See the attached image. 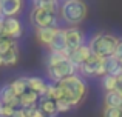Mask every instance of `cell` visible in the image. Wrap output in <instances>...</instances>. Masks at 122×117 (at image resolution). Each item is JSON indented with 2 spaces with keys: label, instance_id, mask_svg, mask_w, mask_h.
<instances>
[{
  "label": "cell",
  "instance_id": "1",
  "mask_svg": "<svg viewBox=\"0 0 122 117\" xmlns=\"http://www.w3.org/2000/svg\"><path fill=\"white\" fill-rule=\"evenodd\" d=\"M86 94V85L81 75L74 74L54 85L53 100H66L71 106H77Z\"/></svg>",
  "mask_w": 122,
  "mask_h": 117
},
{
  "label": "cell",
  "instance_id": "2",
  "mask_svg": "<svg viewBox=\"0 0 122 117\" xmlns=\"http://www.w3.org/2000/svg\"><path fill=\"white\" fill-rule=\"evenodd\" d=\"M88 8L83 0H65L60 6V17L70 26H77L86 19Z\"/></svg>",
  "mask_w": 122,
  "mask_h": 117
},
{
  "label": "cell",
  "instance_id": "3",
  "mask_svg": "<svg viewBox=\"0 0 122 117\" xmlns=\"http://www.w3.org/2000/svg\"><path fill=\"white\" fill-rule=\"evenodd\" d=\"M119 42V39L108 33H99L94 34V36L90 39V49H91L93 56H97V57L107 59L111 57L114 54V49H116V45Z\"/></svg>",
  "mask_w": 122,
  "mask_h": 117
},
{
  "label": "cell",
  "instance_id": "4",
  "mask_svg": "<svg viewBox=\"0 0 122 117\" xmlns=\"http://www.w3.org/2000/svg\"><path fill=\"white\" fill-rule=\"evenodd\" d=\"M48 77L51 79V80L54 82H62L63 79L66 77H71V75H74L76 72H77V68L74 66V63L71 62L70 59L63 60V62L57 63V65H53V66H48Z\"/></svg>",
  "mask_w": 122,
  "mask_h": 117
},
{
  "label": "cell",
  "instance_id": "5",
  "mask_svg": "<svg viewBox=\"0 0 122 117\" xmlns=\"http://www.w3.org/2000/svg\"><path fill=\"white\" fill-rule=\"evenodd\" d=\"M31 22L33 25L39 29V28H48V26H57V12L54 11H46V9H37L34 8L31 11Z\"/></svg>",
  "mask_w": 122,
  "mask_h": 117
},
{
  "label": "cell",
  "instance_id": "6",
  "mask_svg": "<svg viewBox=\"0 0 122 117\" xmlns=\"http://www.w3.org/2000/svg\"><path fill=\"white\" fill-rule=\"evenodd\" d=\"M77 71L85 77H94V75H102L104 77L107 74V71H105V59L97 57V56H91Z\"/></svg>",
  "mask_w": 122,
  "mask_h": 117
},
{
  "label": "cell",
  "instance_id": "7",
  "mask_svg": "<svg viewBox=\"0 0 122 117\" xmlns=\"http://www.w3.org/2000/svg\"><path fill=\"white\" fill-rule=\"evenodd\" d=\"M65 36H66V46H68L70 54H71L73 51H76L77 48H81V46L85 45V43H83V40H85L83 33L79 29L77 26L66 28L65 29Z\"/></svg>",
  "mask_w": 122,
  "mask_h": 117
},
{
  "label": "cell",
  "instance_id": "8",
  "mask_svg": "<svg viewBox=\"0 0 122 117\" xmlns=\"http://www.w3.org/2000/svg\"><path fill=\"white\" fill-rule=\"evenodd\" d=\"M20 36H22V23L19 22V19H15V17L5 19L2 37H8V39L15 40V39H19Z\"/></svg>",
  "mask_w": 122,
  "mask_h": 117
},
{
  "label": "cell",
  "instance_id": "9",
  "mask_svg": "<svg viewBox=\"0 0 122 117\" xmlns=\"http://www.w3.org/2000/svg\"><path fill=\"white\" fill-rule=\"evenodd\" d=\"M50 51L51 52H63L70 57V51H68V46H66V36H65V29L59 28L54 36V39L51 40L50 43Z\"/></svg>",
  "mask_w": 122,
  "mask_h": 117
},
{
  "label": "cell",
  "instance_id": "10",
  "mask_svg": "<svg viewBox=\"0 0 122 117\" xmlns=\"http://www.w3.org/2000/svg\"><path fill=\"white\" fill-rule=\"evenodd\" d=\"M2 2V14L5 19L15 17L23 8V0H0Z\"/></svg>",
  "mask_w": 122,
  "mask_h": 117
},
{
  "label": "cell",
  "instance_id": "11",
  "mask_svg": "<svg viewBox=\"0 0 122 117\" xmlns=\"http://www.w3.org/2000/svg\"><path fill=\"white\" fill-rule=\"evenodd\" d=\"M91 56H93V52H91V49H90V46L88 45H83V46L77 48L76 51H73L71 54H70V60H71V62L74 63V66L79 69L83 63L86 62V60L91 57Z\"/></svg>",
  "mask_w": 122,
  "mask_h": 117
},
{
  "label": "cell",
  "instance_id": "12",
  "mask_svg": "<svg viewBox=\"0 0 122 117\" xmlns=\"http://www.w3.org/2000/svg\"><path fill=\"white\" fill-rule=\"evenodd\" d=\"M57 29H59V28H54V26L39 28V29H37V40H39L42 45L50 46L51 40L54 39V36H56V33H57Z\"/></svg>",
  "mask_w": 122,
  "mask_h": 117
},
{
  "label": "cell",
  "instance_id": "13",
  "mask_svg": "<svg viewBox=\"0 0 122 117\" xmlns=\"http://www.w3.org/2000/svg\"><path fill=\"white\" fill-rule=\"evenodd\" d=\"M104 103L105 106H110V108H122V94H119L116 89L108 91L105 93Z\"/></svg>",
  "mask_w": 122,
  "mask_h": 117
},
{
  "label": "cell",
  "instance_id": "14",
  "mask_svg": "<svg viewBox=\"0 0 122 117\" xmlns=\"http://www.w3.org/2000/svg\"><path fill=\"white\" fill-rule=\"evenodd\" d=\"M39 108L42 109V112H43L46 117H56L57 114H59V112H57L56 102H54V100H50V99H43V97H40Z\"/></svg>",
  "mask_w": 122,
  "mask_h": 117
},
{
  "label": "cell",
  "instance_id": "15",
  "mask_svg": "<svg viewBox=\"0 0 122 117\" xmlns=\"http://www.w3.org/2000/svg\"><path fill=\"white\" fill-rule=\"evenodd\" d=\"M9 85H11L12 91H14V94L17 97L23 96V94L30 89V86H28V77H19V79H15V80H12Z\"/></svg>",
  "mask_w": 122,
  "mask_h": 117
},
{
  "label": "cell",
  "instance_id": "16",
  "mask_svg": "<svg viewBox=\"0 0 122 117\" xmlns=\"http://www.w3.org/2000/svg\"><path fill=\"white\" fill-rule=\"evenodd\" d=\"M28 86H30V89L36 91L40 97L43 96L48 89V85L45 83L40 77H28Z\"/></svg>",
  "mask_w": 122,
  "mask_h": 117
},
{
  "label": "cell",
  "instance_id": "17",
  "mask_svg": "<svg viewBox=\"0 0 122 117\" xmlns=\"http://www.w3.org/2000/svg\"><path fill=\"white\" fill-rule=\"evenodd\" d=\"M40 100V96L33 89H28L23 96H20V103H22V108H26V106H33L37 105V102Z\"/></svg>",
  "mask_w": 122,
  "mask_h": 117
},
{
  "label": "cell",
  "instance_id": "18",
  "mask_svg": "<svg viewBox=\"0 0 122 117\" xmlns=\"http://www.w3.org/2000/svg\"><path fill=\"white\" fill-rule=\"evenodd\" d=\"M2 59H3V65H8V66H12L19 62V48H12L11 51L2 54Z\"/></svg>",
  "mask_w": 122,
  "mask_h": 117
},
{
  "label": "cell",
  "instance_id": "19",
  "mask_svg": "<svg viewBox=\"0 0 122 117\" xmlns=\"http://www.w3.org/2000/svg\"><path fill=\"white\" fill-rule=\"evenodd\" d=\"M102 86L105 88V91H114L117 88V77H114V75L111 74H105L104 77H102Z\"/></svg>",
  "mask_w": 122,
  "mask_h": 117
},
{
  "label": "cell",
  "instance_id": "20",
  "mask_svg": "<svg viewBox=\"0 0 122 117\" xmlns=\"http://www.w3.org/2000/svg\"><path fill=\"white\" fill-rule=\"evenodd\" d=\"M17 46V42L8 37H0V54H5V52L11 51L12 48Z\"/></svg>",
  "mask_w": 122,
  "mask_h": 117
},
{
  "label": "cell",
  "instance_id": "21",
  "mask_svg": "<svg viewBox=\"0 0 122 117\" xmlns=\"http://www.w3.org/2000/svg\"><path fill=\"white\" fill-rule=\"evenodd\" d=\"M119 66H121V62L114 57V56L105 59V71H107V74H113Z\"/></svg>",
  "mask_w": 122,
  "mask_h": 117
},
{
  "label": "cell",
  "instance_id": "22",
  "mask_svg": "<svg viewBox=\"0 0 122 117\" xmlns=\"http://www.w3.org/2000/svg\"><path fill=\"white\" fill-rule=\"evenodd\" d=\"M70 59L66 54L63 52H51L50 51V56H48V66H53V65H57V63L63 62V60Z\"/></svg>",
  "mask_w": 122,
  "mask_h": 117
},
{
  "label": "cell",
  "instance_id": "23",
  "mask_svg": "<svg viewBox=\"0 0 122 117\" xmlns=\"http://www.w3.org/2000/svg\"><path fill=\"white\" fill-rule=\"evenodd\" d=\"M102 117H122V108L104 106V109H102Z\"/></svg>",
  "mask_w": 122,
  "mask_h": 117
},
{
  "label": "cell",
  "instance_id": "24",
  "mask_svg": "<svg viewBox=\"0 0 122 117\" xmlns=\"http://www.w3.org/2000/svg\"><path fill=\"white\" fill-rule=\"evenodd\" d=\"M56 106H57V112H68L73 108L66 100H56Z\"/></svg>",
  "mask_w": 122,
  "mask_h": 117
},
{
  "label": "cell",
  "instance_id": "25",
  "mask_svg": "<svg viewBox=\"0 0 122 117\" xmlns=\"http://www.w3.org/2000/svg\"><path fill=\"white\" fill-rule=\"evenodd\" d=\"M114 57H116L117 60H122V39H119V42H117V45H116V49H114Z\"/></svg>",
  "mask_w": 122,
  "mask_h": 117
},
{
  "label": "cell",
  "instance_id": "26",
  "mask_svg": "<svg viewBox=\"0 0 122 117\" xmlns=\"http://www.w3.org/2000/svg\"><path fill=\"white\" fill-rule=\"evenodd\" d=\"M116 91H117L119 94H122V77L117 79V88H116Z\"/></svg>",
  "mask_w": 122,
  "mask_h": 117
},
{
  "label": "cell",
  "instance_id": "27",
  "mask_svg": "<svg viewBox=\"0 0 122 117\" xmlns=\"http://www.w3.org/2000/svg\"><path fill=\"white\" fill-rule=\"evenodd\" d=\"M3 65V59H2V54H0V66Z\"/></svg>",
  "mask_w": 122,
  "mask_h": 117
},
{
  "label": "cell",
  "instance_id": "28",
  "mask_svg": "<svg viewBox=\"0 0 122 117\" xmlns=\"http://www.w3.org/2000/svg\"><path fill=\"white\" fill-rule=\"evenodd\" d=\"M0 15H3L2 14V2H0Z\"/></svg>",
  "mask_w": 122,
  "mask_h": 117
},
{
  "label": "cell",
  "instance_id": "29",
  "mask_svg": "<svg viewBox=\"0 0 122 117\" xmlns=\"http://www.w3.org/2000/svg\"><path fill=\"white\" fill-rule=\"evenodd\" d=\"M121 66H122V60H121Z\"/></svg>",
  "mask_w": 122,
  "mask_h": 117
},
{
  "label": "cell",
  "instance_id": "30",
  "mask_svg": "<svg viewBox=\"0 0 122 117\" xmlns=\"http://www.w3.org/2000/svg\"><path fill=\"white\" fill-rule=\"evenodd\" d=\"M0 117H3V116H0Z\"/></svg>",
  "mask_w": 122,
  "mask_h": 117
},
{
  "label": "cell",
  "instance_id": "31",
  "mask_svg": "<svg viewBox=\"0 0 122 117\" xmlns=\"http://www.w3.org/2000/svg\"><path fill=\"white\" fill-rule=\"evenodd\" d=\"M43 117H46V116H43Z\"/></svg>",
  "mask_w": 122,
  "mask_h": 117
}]
</instances>
